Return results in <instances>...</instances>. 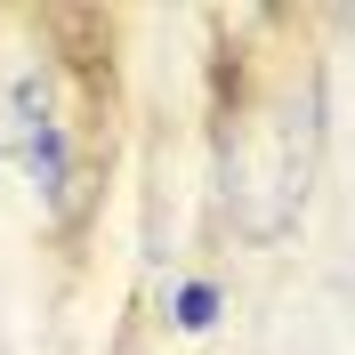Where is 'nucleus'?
<instances>
[{"label": "nucleus", "mask_w": 355, "mask_h": 355, "mask_svg": "<svg viewBox=\"0 0 355 355\" xmlns=\"http://www.w3.org/2000/svg\"><path fill=\"white\" fill-rule=\"evenodd\" d=\"M0 154H17L24 170L41 178V194H57V202L73 194V146H65V121H57L41 81L0 89Z\"/></svg>", "instance_id": "obj_1"}, {"label": "nucleus", "mask_w": 355, "mask_h": 355, "mask_svg": "<svg viewBox=\"0 0 355 355\" xmlns=\"http://www.w3.org/2000/svg\"><path fill=\"white\" fill-rule=\"evenodd\" d=\"M218 323V291L210 283H178V331H210Z\"/></svg>", "instance_id": "obj_2"}]
</instances>
